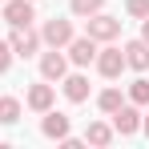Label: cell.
<instances>
[{
	"mask_svg": "<svg viewBox=\"0 0 149 149\" xmlns=\"http://www.w3.org/2000/svg\"><path fill=\"white\" fill-rule=\"evenodd\" d=\"M69 40H73V20H61V16L45 20V28H40V45H49V49H65Z\"/></svg>",
	"mask_w": 149,
	"mask_h": 149,
	"instance_id": "1",
	"label": "cell"
},
{
	"mask_svg": "<svg viewBox=\"0 0 149 149\" xmlns=\"http://www.w3.org/2000/svg\"><path fill=\"white\" fill-rule=\"evenodd\" d=\"M89 36L93 40H117L121 36V20L117 16H105V12H93L89 16Z\"/></svg>",
	"mask_w": 149,
	"mask_h": 149,
	"instance_id": "2",
	"label": "cell"
},
{
	"mask_svg": "<svg viewBox=\"0 0 149 149\" xmlns=\"http://www.w3.org/2000/svg\"><path fill=\"white\" fill-rule=\"evenodd\" d=\"M8 45H12L16 56H32V52L40 49V32H32V24H20V28H12Z\"/></svg>",
	"mask_w": 149,
	"mask_h": 149,
	"instance_id": "3",
	"label": "cell"
},
{
	"mask_svg": "<svg viewBox=\"0 0 149 149\" xmlns=\"http://www.w3.org/2000/svg\"><path fill=\"white\" fill-rule=\"evenodd\" d=\"M69 61L81 65V69L93 65V61H97V40H93L89 32H85V36H73V40H69Z\"/></svg>",
	"mask_w": 149,
	"mask_h": 149,
	"instance_id": "4",
	"label": "cell"
},
{
	"mask_svg": "<svg viewBox=\"0 0 149 149\" xmlns=\"http://www.w3.org/2000/svg\"><path fill=\"white\" fill-rule=\"evenodd\" d=\"M109 117H113V133H121V137H133V133L141 129V113H137L133 105H121V109H113Z\"/></svg>",
	"mask_w": 149,
	"mask_h": 149,
	"instance_id": "5",
	"label": "cell"
},
{
	"mask_svg": "<svg viewBox=\"0 0 149 149\" xmlns=\"http://www.w3.org/2000/svg\"><path fill=\"white\" fill-rule=\"evenodd\" d=\"M65 73H69V56L61 49H52V52L40 56V77L45 81H65Z\"/></svg>",
	"mask_w": 149,
	"mask_h": 149,
	"instance_id": "6",
	"label": "cell"
},
{
	"mask_svg": "<svg viewBox=\"0 0 149 149\" xmlns=\"http://www.w3.org/2000/svg\"><path fill=\"white\" fill-rule=\"evenodd\" d=\"M4 20H8L12 28L32 24V20H36V12H32V0H4Z\"/></svg>",
	"mask_w": 149,
	"mask_h": 149,
	"instance_id": "7",
	"label": "cell"
},
{
	"mask_svg": "<svg viewBox=\"0 0 149 149\" xmlns=\"http://www.w3.org/2000/svg\"><path fill=\"white\" fill-rule=\"evenodd\" d=\"M97 69H101V77H121V69H125V52L121 49H101L97 52Z\"/></svg>",
	"mask_w": 149,
	"mask_h": 149,
	"instance_id": "8",
	"label": "cell"
},
{
	"mask_svg": "<svg viewBox=\"0 0 149 149\" xmlns=\"http://www.w3.org/2000/svg\"><path fill=\"white\" fill-rule=\"evenodd\" d=\"M121 52H125V69H137V73L149 69V45L145 40H129Z\"/></svg>",
	"mask_w": 149,
	"mask_h": 149,
	"instance_id": "9",
	"label": "cell"
},
{
	"mask_svg": "<svg viewBox=\"0 0 149 149\" xmlns=\"http://www.w3.org/2000/svg\"><path fill=\"white\" fill-rule=\"evenodd\" d=\"M40 133H45V137H52V141L69 137V117H65V113H52V109H45V121H40Z\"/></svg>",
	"mask_w": 149,
	"mask_h": 149,
	"instance_id": "10",
	"label": "cell"
},
{
	"mask_svg": "<svg viewBox=\"0 0 149 149\" xmlns=\"http://www.w3.org/2000/svg\"><path fill=\"white\" fill-rule=\"evenodd\" d=\"M65 97L73 101V105H81V101H89V77H81V73L65 77Z\"/></svg>",
	"mask_w": 149,
	"mask_h": 149,
	"instance_id": "11",
	"label": "cell"
},
{
	"mask_svg": "<svg viewBox=\"0 0 149 149\" xmlns=\"http://www.w3.org/2000/svg\"><path fill=\"white\" fill-rule=\"evenodd\" d=\"M28 109H36V113L52 109V85H32L28 89Z\"/></svg>",
	"mask_w": 149,
	"mask_h": 149,
	"instance_id": "12",
	"label": "cell"
},
{
	"mask_svg": "<svg viewBox=\"0 0 149 149\" xmlns=\"http://www.w3.org/2000/svg\"><path fill=\"white\" fill-rule=\"evenodd\" d=\"M85 141H89V145H109V141H113V129L101 125V121H93L89 129H85Z\"/></svg>",
	"mask_w": 149,
	"mask_h": 149,
	"instance_id": "13",
	"label": "cell"
},
{
	"mask_svg": "<svg viewBox=\"0 0 149 149\" xmlns=\"http://www.w3.org/2000/svg\"><path fill=\"white\" fill-rule=\"evenodd\" d=\"M16 121H20V101L0 97V125H16Z\"/></svg>",
	"mask_w": 149,
	"mask_h": 149,
	"instance_id": "14",
	"label": "cell"
},
{
	"mask_svg": "<svg viewBox=\"0 0 149 149\" xmlns=\"http://www.w3.org/2000/svg\"><path fill=\"white\" fill-rule=\"evenodd\" d=\"M97 105H101V113H113V109H121L125 101H121V89H105L97 97Z\"/></svg>",
	"mask_w": 149,
	"mask_h": 149,
	"instance_id": "15",
	"label": "cell"
},
{
	"mask_svg": "<svg viewBox=\"0 0 149 149\" xmlns=\"http://www.w3.org/2000/svg\"><path fill=\"white\" fill-rule=\"evenodd\" d=\"M129 101H133V105H149V81L145 77H137V81L129 85Z\"/></svg>",
	"mask_w": 149,
	"mask_h": 149,
	"instance_id": "16",
	"label": "cell"
},
{
	"mask_svg": "<svg viewBox=\"0 0 149 149\" xmlns=\"http://www.w3.org/2000/svg\"><path fill=\"white\" fill-rule=\"evenodd\" d=\"M101 4L105 0H69V8H73L77 16H93V12H101Z\"/></svg>",
	"mask_w": 149,
	"mask_h": 149,
	"instance_id": "17",
	"label": "cell"
},
{
	"mask_svg": "<svg viewBox=\"0 0 149 149\" xmlns=\"http://www.w3.org/2000/svg\"><path fill=\"white\" fill-rule=\"evenodd\" d=\"M125 12H129V16H141V20H145V16H149V0H125Z\"/></svg>",
	"mask_w": 149,
	"mask_h": 149,
	"instance_id": "18",
	"label": "cell"
},
{
	"mask_svg": "<svg viewBox=\"0 0 149 149\" xmlns=\"http://www.w3.org/2000/svg\"><path fill=\"white\" fill-rule=\"evenodd\" d=\"M8 65H12V45L0 40V73H8Z\"/></svg>",
	"mask_w": 149,
	"mask_h": 149,
	"instance_id": "19",
	"label": "cell"
},
{
	"mask_svg": "<svg viewBox=\"0 0 149 149\" xmlns=\"http://www.w3.org/2000/svg\"><path fill=\"white\" fill-rule=\"evenodd\" d=\"M141 40L149 45V16H145V24H141Z\"/></svg>",
	"mask_w": 149,
	"mask_h": 149,
	"instance_id": "20",
	"label": "cell"
},
{
	"mask_svg": "<svg viewBox=\"0 0 149 149\" xmlns=\"http://www.w3.org/2000/svg\"><path fill=\"white\" fill-rule=\"evenodd\" d=\"M141 129H145V133H149V113H145V121H141Z\"/></svg>",
	"mask_w": 149,
	"mask_h": 149,
	"instance_id": "21",
	"label": "cell"
}]
</instances>
